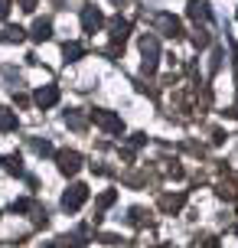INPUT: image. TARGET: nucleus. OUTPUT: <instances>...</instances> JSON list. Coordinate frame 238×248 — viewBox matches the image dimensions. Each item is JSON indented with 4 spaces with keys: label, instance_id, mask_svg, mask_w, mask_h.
Wrapping results in <instances>:
<instances>
[{
    "label": "nucleus",
    "instance_id": "obj_1",
    "mask_svg": "<svg viewBox=\"0 0 238 248\" xmlns=\"http://www.w3.org/2000/svg\"><path fill=\"white\" fill-rule=\"evenodd\" d=\"M85 199H88V186L85 183H72L69 189H65V196H62V209L65 212H78Z\"/></svg>",
    "mask_w": 238,
    "mask_h": 248
},
{
    "label": "nucleus",
    "instance_id": "obj_2",
    "mask_svg": "<svg viewBox=\"0 0 238 248\" xmlns=\"http://www.w3.org/2000/svg\"><path fill=\"white\" fill-rule=\"evenodd\" d=\"M56 163H59V170H62L65 176H75L78 167H82V157H78L75 150H59V154H56Z\"/></svg>",
    "mask_w": 238,
    "mask_h": 248
},
{
    "label": "nucleus",
    "instance_id": "obj_3",
    "mask_svg": "<svg viewBox=\"0 0 238 248\" xmlns=\"http://www.w3.org/2000/svg\"><path fill=\"white\" fill-rule=\"evenodd\" d=\"M91 121L98 124V127H104V131H111V134H121V118L118 114H111V111H91Z\"/></svg>",
    "mask_w": 238,
    "mask_h": 248
},
{
    "label": "nucleus",
    "instance_id": "obj_4",
    "mask_svg": "<svg viewBox=\"0 0 238 248\" xmlns=\"http://www.w3.org/2000/svg\"><path fill=\"white\" fill-rule=\"evenodd\" d=\"M82 26H85V33H95V30L104 26V16H101V10L95 3H88L85 10H82Z\"/></svg>",
    "mask_w": 238,
    "mask_h": 248
},
{
    "label": "nucleus",
    "instance_id": "obj_5",
    "mask_svg": "<svg viewBox=\"0 0 238 248\" xmlns=\"http://www.w3.org/2000/svg\"><path fill=\"white\" fill-rule=\"evenodd\" d=\"M140 49H144V72L150 75L153 69H157V56H160V49H157V39L147 36L144 43H140Z\"/></svg>",
    "mask_w": 238,
    "mask_h": 248
},
{
    "label": "nucleus",
    "instance_id": "obj_6",
    "mask_svg": "<svg viewBox=\"0 0 238 248\" xmlns=\"http://www.w3.org/2000/svg\"><path fill=\"white\" fill-rule=\"evenodd\" d=\"M56 101H59V88H56V85H43L36 92V105H39V108H52Z\"/></svg>",
    "mask_w": 238,
    "mask_h": 248
},
{
    "label": "nucleus",
    "instance_id": "obj_7",
    "mask_svg": "<svg viewBox=\"0 0 238 248\" xmlns=\"http://www.w3.org/2000/svg\"><path fill=\"white\" fill-rule=\"evenodd\" d=\"M30 36L36 39V43H46V39L52 36V20H36V23H33V33H30Z\"/></svg>",
    "mask_w": 238,
    "mask_h": 248
},
{
    "label": "nucleus",
    "instance_id": "obj_8",
    "mask_svg": "<svg viewBox=\"0 0 238 248\" xmlns=\"http://www.w3.org/2000/svg\"><path fill=\"white\" fill-rule=\"evenodd\" d=\"M3 131H16V114L10 108H0V134Z\"/></svg>",
    "mask_w": 238,
    "mask_h": 248
},
{
    "label": "nucleus",
    "instance_id": "obj_9",
    "mask_svg": "<svg viewBox=\"0 0 238 248\" xmlns=\"http://www.w3.org/2000/svg\"><path fill=\"white\" fill-rule=\"evenodd\" d=\"M157 23L166 30V36H176V33H179V23H176L173 16H166V13H160V16H157Z\"/></svg>",
    "mask_w": 238,
    "mask_h": 248
},
{
    "label": "nucleus",
    "instance_id": "obj_10",
    "mask_svg": "<svg viewBox=\"0 0 238 248\" xmlns=\"http://www.w3.org/2000/svg\"><path fill=\"white\" fill-rule=\"evenodd\" d=\"M7 173H16V176H23V160H20V154H13V157H7Z\"/></svg>",
    "mask_w": 238,
    "mask_h": 248
},
{
    "label": "nucleus",
    "instance_id": "obj_11",
    "mask_svg": "<svg viewBox=\"0 0 238 248\" xmlns=\"http://www.w3.org/2000/svg\"><path fill=\"white\" fill-rule=\"evenodd\" d=\"M111 36H114V43H118V39H121V43H124V36H127V20H121V16H118V20H114L111 23Z\"/></svg>",
    "mask_w": 238,
    "mask_h": 248
},
{
    "label": "nucleus",
    "instance_id": "obj_12",
    "mask_svg": "<svg viewBox=\"0 0 238 248\" xmlns=\"http://www.w3.org/2000/svg\"><path fill=\"white\" fill-rule=\"evenodd\" d=\"M62 56H65L69 62L82 59V46H78V43H65V46H62Z\"/></svg>",
    "mask_w": 238,
    "mask_h": 248
},
{
    "label": "nucleus",
    "instance_id": "obj_13",
    "mask_svg": "<svg viewBox=\"0 0 238 248\" xmlns=\"http://www.w3.org/2000/svg\"><path fill=\"white\" fill-rule=\"evenodd\" d=\"M0 39H3V43H20V39H23V30H20V26H7Z\"/></svg>",
    "mask_w": 238,
    "mask_h": 248
},
{
    "label": "nucleus",
    "instance_id": "obj_14",
    "mask_svg": "<svg viewBox=\"0 0 238 248\" xmlns=\"http://www.w3.org/2000/svg\"><path fill=\"white\" fill-rule=\"evenodd\" d=\"M65 124H69V127H75V131H85V118H82L78 111H69V114H65Z\"/></svg>",
    "mask_w": 238,
    "mask_h": 248
},
{
    "label": "nucleus",
    "instance_id": "obj_15",
    "mask_svg": "<svg viewBox=\"0 0 238 248\" xmlns=\"http://www.w3.org/2000/svg\"><path fill=\"white\" fill-rule=\"evenodd\" d=\"M189 13H193V16H202V20L209 16V10H206V3H202V0H193V3H189Z\"/></svg>",
    "mask_w": 238,
    "mask_h": 248
},
{
    "label": "nucleus",
    "instance_id": "obj_16",
    "mask_svg": "<svg viewBox=\"0 0 238 248\" xmlns=\"http://www.w3.org/2000/svg\"><path fill=\"white\" fill-rule=\"evenodd\" d=\"M30 206H33L30 199H16V202H13V212H26V209H30Z\"/></svg>",
    "mask_w": 238,
    "mask_h": 248
},
{
    "label": "nucleus",
    "instance_id": "obj_17",
    "mask_svg": "<svg viewBox=\"0 0 238 248\" xmlns=\"http://www.w3.org/2000/svg\"><path fill=\"white\" fill-rule=\"evenodd\" d=\"M33 147H36L39 154H52V144H49V140H36V144H33Z\"/></svg>",
    "mask_w": 238,
    "mask_h": 248
},
{
    "label": "nucleus",
    "instance_id": "obj_18",
    "mask_svg": "<svg viewBox=\"0 0 238 248\" xmlns=\"http://www.w3.org/2000/svg\"><path fill=\"white\" fill-rule=\"evenodd\" d=\"M7 13H10V0H0V20H7Z\"/></svg>",
    "mask_w": 238,
    "mask_h": 248
},
{
    "label": "nucleus",
    "instance_id": "obj_19",
    "mask_svg": "<svg viewBox=\"0 0 238 248\" xmlns=\"http://www.w3.org/2000/svg\"><path fill=\"white\" fill-rule=\"evenodd\" d=\"M111 202H114V193H104V196L98 199V206H111Z\"/></svg>",
    "mask_w": 238,
    "mask_h": 248
},
{
    "label": "nucleus",
    "instance_id": "obj_20",
    "mask_svg": "<svg viewBox=\"0 0 238 248\" xmlns=\"http://www.w3.org/2000/svg\"><path fill=\"white\" fill-rule=\"evenodd\" d=\"M20 3H23V10L30 13V10H36V0H20Z\"/></svg>",
    "mask_w": 238,
    "mask_h": 248
},
{
    "label": "nucleus",
    "instance_id": "obj_21",
    "mask_svg": "<svg viewBox=\"0 0 238 248\" xmlns=\"http://www.w3.org/2000/svg\"><path fill=\"white\" fill-rule=\"evenodd\" d=\"M0 163H3V160H0Z\"/></svg>",
    "mask_w": 238,
    "mask_h": 248
}]
</instances>
